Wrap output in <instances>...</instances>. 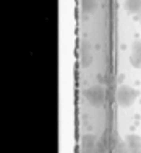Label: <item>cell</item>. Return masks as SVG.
<instances>
[{
	"label": "cell",
	"instance_id": "cell-6",
	"mask_svg": "<svg viewBox=\"0 0 141 153\" xmlns=\"http://www.w3.org/2000/svg\"><path fill=\"white\" fill-rule=\"evenodd\" d=\"M125 8L128 13L135 15V13L141 12V0H125Z\"/></svg>",
	"mask_w": 141,
	"mask_h": 153
},
{
	"label": "cell",
	"instance_id": "cell-7",
	"mask_svg": "<svg viewBox=\"0 0 141 153\" xmlns=\"http://www.w3.org/2000/svg\"><path fill=\"white\" fill-rule=\"evenodd\" d=\"M96 7H97L96 0H81V10L84 13H93L96 10Z\"/></svg>",
	"mask_w": 141,
	"mask_h": 153
},
{
	"label": "cell",
	"instance_id": "cell-8",
	"mask_svg": "<svg viewBox=\"0 0 141 153\" xmlns=\"http://www.w3.org/2000/svg\"><path fill=\"white\" fill-rule=\"evenodd\" d=\"M115 153H130V150H128V147H126L125 142H122V143L117 145V148H115Z\"/></svg>",
	"mask_w": 141,
	"mask_h": 153
},
{
	"label": "cell",
	"instance_id": "cell-4",
	"mask_svg": "<svg viewBox=\"0 0 141 153\" xmlns=\"http://www.w3.org/2000/svg\"><path fill=\"white\" fill-rule=\"evenodd\" d=\"M130 62L135 68H141V39H136L131 46V56Z\"/></svg>",
	"mask_w": 141,
	"mask_h": 153
},
{
	"label": "cell",
	"instance_id": "cell-3",
	"mask_svg": "<svg viewBox=\"0 0 141 153\" xmlns=\"http://www.w3.org/2000/svg\"><path fill=\"white\" fill-rule=\"evenodd\" d=\"M101 150V142L96 135H83L81 138V153H99Z\"/></svg>",
	"mask_w": 141,
	"mask_h": 153
},
{
	"label": "cell",
	"instance_id": "cell-1",
	"mask_svg": "<svg viewBox=\"0 0 141 153\" xmlns=\"http://www.w3.org/2000/svg\"><path fill=\"white\" fill-rule=\"evenodd\" d=\"M84 96L88 100V103L94 108H101L106 101V90L102 88L101 85H94L89 86L88 90L84 91Z\"/></svg>",
	"mask_w": 141,
	"mask_h": 153
},
{
	"label": "cell",
	"instance_id": "cell-2",
	"mask_svg": "<svg viewBox=\"0 0 141 153\" xmlns=\"http://www.w3.org/2000/svg\"><path fill=\"white\" fill-rule=\"evenodd\" d=\"M138 98V91L136 90H133L131 86H120V88L117 90V103L120 104L122 108H130L133 103H135V100Z\"/></svg>",
	"mask_w": 141,
	"mask_h": 153
},
{
	"label": "cell",
	"instance_id": "cell-9",
	"mask_svg": "<svg viewBox=\"0 0 141 153\" xmlns=\"http://www.w3.org/2000/svg\"><path fill=\"white\" fill-rule=\"evenodd\" d=\"M140 20H141V12H140Z\"/></svg>",
	"mask_w": 141,
	"mask_h": 153
},
{
	"label": "cell",
	"instance_id": "cell-5",
	"mask_svg": "<svg viewBox=\"0 0 141 153\" xmlns=\"http://www.w3.org/2000/svg\"><path fill=\"white\" fill-rule=\"evenodd\" d=\"M125 143L128 147L130 153H141V137L140 135H135V134L128 135L125 138Z\"/></svg>",
	"mask_w": 141,
	"mask_h": 153
}]
</instances>
